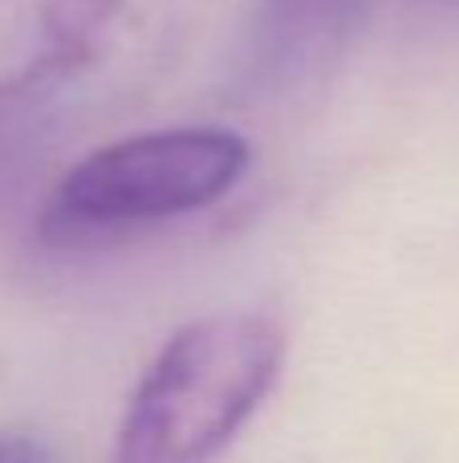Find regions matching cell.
Here are the masks:
<instances>
[{
    "mask_svg": "<svg viewBox=\"0 0 459 463\" xmlns=\"http://www.w3.org/2000/svg\"><path fill=\"white\" fill-rule=\"evenodd\" d=\"M285 329L265 313H216L171 334L130 394L110 463H216L265 407Z\"/></svg>",
    "mask_w": 459,
    "mask_h": 463,
    "instance_id": "obj_1",
    "label": "cell"
},
{
    "mask_svg": "<svg viewBox=\"0 0 459 463\" xmlns=\"http://www.w3.org/2000/svg\"><path fill=\"white\" fill-rule=\"evenodd\" d=\"M13 167H16V151H13V143H8V138H0V187L8 184Z\"/></svg>",
    "mask_w": 459,
    "mask_h": 463,
    "instance_id": "obj_5",
    "label": "cell"
},
{
    "mask_svg": "<svg viewBox=\"0 0 459 463\" xmlns=\"http://www.w3.org/2000/svg\"><path fill=\"white\" fill-rule=\"evenodd\" d=\"M370 0H265L260 49L268 61H305L346 41Z\"/></svg>",
    "mask_w": 459,
    "mask_h": 463,
    "instance_id": "obj_3",
    "label": "cell"
},
{
    "mask_svg": "<svg viewBox=\"0 0 459 463\" xmlns=\"http://www.w3.org/2000/svg\"><path fill=\"white\" fill-rule=\"evenodd\" d=\"M0 463H61L57 451L45 439L24 431H5L0 435Z\"/></svg>",
    "mask_w": 459,
    "mask_h": 463,
    "instance_id": "obj_4",
    "label": "cell"
},
{
    "mask_svg": "<svg viewBox=\"0 0 459 463\" xmlns=\"http://www.w3.org/2000/svg\"><path fill=\"white\" fill-rule=\"evenodd\" d=\"M248 171V143L232 130L179 127L118 138L73 163L41 212V236L81 244L89 236L159 224L224 200Z\"/></svg>",
    "mask_w": 459,
    "mask_h": 463,
    "instance_id": "obj_2",
    "label": "cell"
}]
</instances>
